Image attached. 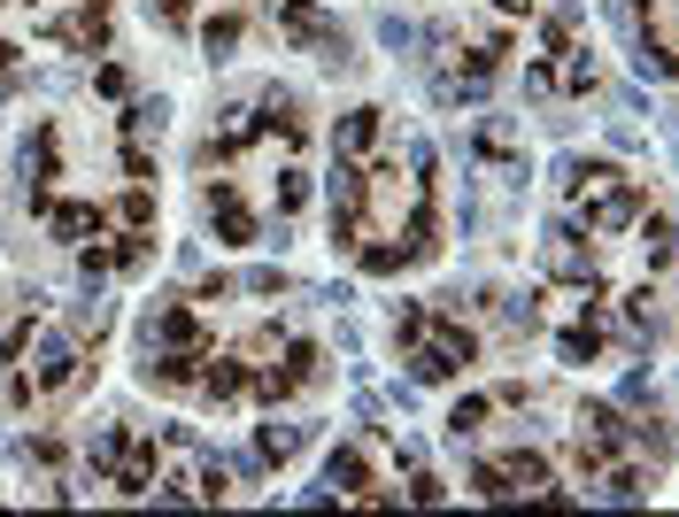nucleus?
I'll use <instances>...</instances> for the list:
<instances>
[{"instance_id": "f257e3e1", "label": "nucleus", "mask_w": 679, "mask_h": 517, "mask_svg": "<svg viewBox=\"0 0 679 517\" xmlns=\"http://www.w3.org/2000/svg\"><path fill=\"white\" fill-rule=\"evenodd\" d=\"M278 31H286L302 54H317L325 70H355V39L325 16V0H278Z\"/></svg>"}, {"instance_id": "f03ea898", "label": "nucleus", "mask_w": 679, "mask_h": 517, "mask_svg": "<svg viewBox=\"0 0 679 517\" xmlns=\"http://www.w3.org/2000/svg\"><path fill=\"white\" fill-rule=\"evenodd\" d=\"M78 378V341L70 333H31V386L39 394H62Z\"/></svg>"}, {"instance_id": "7ed1b4c3", "label": "nucleus", "mask_w": 679, "mask_h": 517, "mask_svg": "<svg viewBox=\"0 0 679 517\" xmlns=\"http://www.w3.org/2000/svg\"><path fill=\"white\" fill-rule=\"evenodd\" d=\"M140 341H148V355H163V347H209V333H201V317L185 302H155L148 325H140Z\"/></svg>"}, {"instance_id": "20e7f679", "label": "nucleus", "mask_w": 679, "mask_h": 517, "mask_svg": "<svg viewBox=\"0 0 679 517\" xmlns=\"http://www.w3.org/2000/svg\"><path fill=\"white\" fill-rule=\"evenodd\" d=\"M54 47H70V54H101L109 47V0H85L78 16H62V23H39Z\"/></svg>"}, {"instance_id": "39448f33", "label": "nucleus", "mask_w": 679, "mask_h": 517, "mask_svg": "<svg viewBox=\"0 0 679 517\" xmlns=\"http://www.w3.org/2000/svg\"><path fill=\"white\" fill-rule=\"evenodd\" d=\"M540 263H548V278H571V286H587V278H595V247H579V224H548Z\"/></svg>"}, {"instance_id": "423d86ee", "label": "nucleus", "mask_w": 679, "mask_h": 517, "mask_svg": "<svg viewBox=\"0 0 679 517\" xmlns=\"http://www.w3.org/2000/svg\"><path fill=\"white\" fill-rule=\"evenodd\" d=\"M317 371H325V355H317L310 341H294V347H286V363H271V371L255 378V394H263V402H286V394H294V386H310Z\"/></svg>"}, {"instance_id": "0eeeda50", "label": "nucleus", "mask_w": 679, "mask_h": 517, "mask_svg": "<svg viewBox=\"0 0 679 517\" xmlns=\"http://www.w3.org/2000/svg\"><path fill=\"white\" fill-rule=\"evenodd\" d=\"M39 216H47V232H54L62 247H78V240H93V232L109 224L101 201H39Z\"/></svg>"}, {"instance_id": "6e6552de", "label": "nucleus", "mask_w": 679, "mask_h": 517, "mask_svg": "<svg viewBox=\"0 0 679 517\" xmlns=\"http://www.w3.org/2000/svg\"><path fill=\"white\" fill-rule=\"evenodd\" d=\"M325 495H363V503H386V495L371 487V456H363V448H333V456H325Z\"/></svg>"}, {"instance_id": "1a4fd4ad", "label": "nucleus", "mask_w": 679, "mask_h": 517, "mask_svg": "<svg viewBox=\"0 0 679 517\" xmlns=\"http://www.w3.org/2000/svg\"><path fill=\"white\" fill-rule=\"evenodd\" d=\"M16 171H23V193H31V209L47 201V178H54V132L39 124L23 148H16Z\"/></svg>"}, {"instance_id": "9d476101", "label": "nucleus", "mask_w": 679, "mask_h": 517, "mask_svg": "<svg viewBox=\"0 0 679 517\" xmlns=\"http://www.w3.org/2000/svg\"><path fill=\"white\" fill-rule=\"evenodd\" d=\"M263 132H278L286 148H302V140H310V116H302V93L271 85V93H263Z\"/></svg>"}, {"instance_id": "9b49d317", "label": "nucleus", "mask_w": 679, "mask_h": 517, "mask_svg": "<svg viewBox=\"0 0 679 517\" xmlns=\"http://www.w3.org/2000/svg\"><path fill=\"white\" fill-rule=\"evenodd\" d=\"M634 209H641V185H618V178H610V185L587 201V224H595V232H626Z\"/></svg>"}, {"instance_id": "f8f14e48", "label": "nucleus", "mask_w": 679, "mask_h": 517, "mask_svg": "<svg viewBox=\"0 0 679 517\" xmlns=\"http://www.w3.org/2000/svg\"><path fill=\"white\" fill-rule=\"evenodd\" d=\"M201 201H209V224H216L224 240H255V216H247V201H240L232 185H209Z\"/></svg>"}, {"instance_id": "ddd939ff", "label": "nucleus", "mask_w": 679, "mask_h": 517, "mask_svg": "<svg viewBox=\"0 0 679 517\" xmlns=\"http://www.w3.org/2000/svg\"><path fill=\"white\" fill-rule=\"evenodd\" d=\"M610 163H595V155H564V163H556V185H564V193H571V201H587V193H602V185H610Z\"/></svg>"}, {"instance_id": "4468645a", "label": "nucleus", "mask_w": 679, "mask_h": 517, "mask_svg": "<svg viewBox=\"0 0 679 517\" xmlns=\"http://www.w3.org/2000/svg\"><path fill=\"white\" fill-rule=\"evenodd\" d=\"M402 255H409V263H433V255H440V224H433V209H425V201H409V224H402Z\"/></svg>"}, {"instance_id": "2eb2a0df", "label": "nucleus", "mask_w": 679, "mask_h": 517, "mask_svg": "<svg viewBox=\"0 0 679 517\" xmlns=\"http://www.w3.org/2000/svg\"><path fill=\"white\" fill-rule=\"evenodd\" d=\"M333 148L363 163V155L378 148V109H347V116H340V132H333Z\"/></svg>"}, {"instance_id": "dca6fc26", "label": "nucleus", "mask_w": 679, "mask_h": 517, "mask_svg": "<svg viewBox=\"0 0 679 517\" xmlns=\"http://www.w3.org/2000/svg\"><path fill=\"white\" fill-rule=\"evenodd\" d=\"M509 479V495H540L548 487V456H533V448H509V456H495Z\"/></svg>"}, {"instance_id": "f3484780", "label": "nucleus", "mask_w": 679, "mask_h": 517, "mask_svg": "<svg viewBox=\"0 0 679 517\" xmlns=\"http://www.w3.org/2000/svg\"><path fill=\"white\" fill-rule=\"evenodd\" d=\"M626 325H634V341H641V333H657V341H665V294L634 286V294H626Z\"/></svg>"}, {"instance_id": "a211bd4d", "label": "nucleus", "mask_w": 679, "mask_h": 517, "mask_svg": "<svg viewBox=\"0 0 679 517\" xmlns=\"http://www.w3.org/2000/svg\"><path fill=\"white\" fill-rule=\"evenodd\" d=\"M579 440H595V448H618V440H626L618 409H610V402H587V409H579Z\"/></svg>"}, {"instance_id": "6ab92c4d", "label": "nucleus", "mask_w": 679, "mask_h": 517, "mask_svg": "<svg viewBox=\"0 0 679 517\" xmlns=\"http://www.w3.org/2000/svg\"><path fill=\"white\" fill-rule=\"evenodd\" d=\"M302 440H310V425H278V417H271V425L255 433V456H263V464H286Z\"/></svg>"}, {"instance_id": "aec40b11", "label": "nucleus", "mask_w": 679, "mask_h": 517, "mask_svg": "<svg viewBox=\"0 0 679 517\" xmlns=\"http://www.w3.org/2000/svg\"><path fill=\"white\" fill-rule=\"evenodd\" d=\"M456 371H464V363L440 355L433 341H417V355H409V378H417V386H440V378H456Z\"/></svg>"}, {"instance_id": "412c9836", "label": "nucleus", "mask_w": 679, "mask_h": 517, "mask_svg": "<svg viewBox=\"0 0 679 517\" xmlns=\"http://www.w3.org/2000/svg\"><path fill=\"white\" fill-rule=\"evenodd\" d=\"M163 124H170L163 93H155V101H132V109H124V132H132V140H163Z\"/></svg>"}, {"instance_id": "4be33fe9", "label": "nucleus", "mask_w": 679, "mask_h": 517, "mask_svg": "<svg viewBox=\"0 0 679 517\" xmlns=\"http://www.w3.org/2000/svg\"><path fill=\"white\" fill-rule=\"evenodd\" d=\"M425 333H433V347H440V355H456V363H472V355H479L472 325H456V317H440V325H425Z\"/></svg>"}, {"instance_id": "5701e85b", "label": "nucleus", "mask_w": 679, "mask_h": 517, "mask_svg": "<svg viewBox=\"0 0 679 517\" xmlns=\"http://www.w3.org/2000/svg\"><path fill=\"white\" fill-rule=\"evenodd\" d=\"M595 347H602V325H595V310H587V325H571V333L556 341V355H564V363H595Z\"/></svg>"}, {"instance_id": "b1692460", "label": "nucleus", "mask_w": 679, "mask_h": 517, "mask_svg": "<svg viewBox=\"0 0 679 517\" xmlns=\"http://www.w3.org/2000/svg\"><path fill=\"white\" fill-rule=\"evenodd\" d=\"M378 39H386L394 54H417V47H425V23H409V16H378Z\"/></svg>"}, {"instance_id": "393cba45", "label": "nucleus", "mask_w": 679, "mask_h": 517, "mask_svg": "<svg viewBox=\"0 0 679 517\" xmlns=\"http://www.w3.org/2000/svg\"><path fill=\"white\" fill-rule=\"evenodd\" d=\"M487 409H495V402H487V394H464V402H456V409H448V433H456V440H472V433H479V425H487Z\"/></svg>"}, {"instance_id": "a878e982", "label": "nucleus", "mask_w": 679, "mask_h": 517, "mask_svg": "<svg viewBox=\"0 0 679 517\" xmlns=\"http://www.w3.org/2000/svg\"><path fill=\"white\" fill-rule=\"evenodd\" d=\"M641 247H649V263H657V271L672 263V216H665V209H657V216L641 224Z\"/></svg>"}, {"instance_id": "bb28decb", "label": "nucleus", "mask_w": 679, "mask_h": 517, "mask_svg": "<svg viewBox=\"0 0 679 517\" xmlns=\"http://www.w3.org/2000/svg\"><path fill=\"white\" fill-rule=\"evenodd\" d=\"M355 255H363V271H371V278H394V271L409 263V255H402V247H386V240H371V247L355 240Z\"/></svg>"}, {"instance_id": "cd10ccee", "label": "nucleus", "mask_w": 679, "mask_h": 517, "mask_svg": "<svg viewBox=\"0 0 679 517\" xmlns=\"http://www.w3.org/2000/svg\"><path fill=\"white\" fill-rule=\"evenodd\" d=\"M201 386H209L216 402H232V394H247V371H240V363H209V371H201Z\"/></svg>"}, {"instance_id": "c85d7f7f", "label": "nucleus", "mask_w": 679, "mask_h": 517, "mask_svg": "<svg viewBox=\"0 0 679 517\" xmlns=\"http://www.w3.org/2000/svg\"><path fill=\"white\" fill-rule=\"evenodd\" d=\"M201 47H209V54L224 62V54L240 47V16H209V31H201Z\"/></svg>"}, {"instance_id": "c756f323", "label": "nucleus", "mask_w": 679, "mask_h": 517, "mask_svg": "<svg viewBox=\"0 0 679 517\" xmlns=\"http://www.w3.org/2000/svg\"><path fill=\"white\" fill-rule=\"evenodd\" d=\"M116 224H124V232H140V224H155V201H148V185H132V193L116 201Z\"/></svg>"}, {"instance_id": "7c9ffc66", "label": "nucleus", "mask_w": 679, "mask_h": 517, "mask_svg": "<svg viewBox=\"0 0 679 517\" xmlns=\"http://www.w3.org/2000/svg\"><path fill=\"white\" fill-rule=\"evenodd\" d=\"M116 325V310L101 302V286H85V302H78V333H109Z\"/></svg>"}, {"instance_id": "2f4dec72", "label": "nucleus", "mask_w": 679, "mask_h": 517, "mask_svg": "<svg viewBox=\"0 0 679 517\" xmlns=\"http://www.w3.org/2000/svg\"><path fill=\"white\" fill-rule=\"evenodd\" d=\"M571 23H579V8H556V16L540 23V39H548V54H571Z\"/></svg>"}, {"instance_id": "473e14b6", "label": "nucleus", "mask_w": 679, "mask_h": 517, "mask_svg": "<svg viewBox=\"0 0 679 517\" xmlns=\"http://www.w3.org/2000/svg\"><path fill=\"white\" fill-rule=\"evenodd\" d=\"M116 464H124V433L101 425V433H93V472H116Z\"/></svg>"}, {"instance_id": "72a5a7b5", "label": "nucleus", "mask_w": 679, "mask_h": 517, "mask_svg": "<svg viewBox=\"0 0 679 517\" xmlns=\"http://www.w3.org/2000/svg\"><path fill=\"white\" fill-rule=\"evenodd\" d=\"M503 317L517 325V333H533V325H540V294H533V286H525V294H509V302H503Z\"/></svg>"}, {"instance_id": "f704fd0d", "label": "nucleus", "mask_w": 679, "mask_h": 517, "mask_svg": "<svg viewBox=\"0 0 679 517\" xmlns=\"http://www.w3.org/2000/svg\"><path fill=\"white\" fill-rule=\"evenodd\" d=\"M148 247H155V240H148V224H140V232H124V240H116V271H140V263H148Z\"/></svg>"}, {"instance_id": "c9c22d12", "label": "nucleus", "mask_w": 679, "mask_h": 517, "mask_svg": "<svg viewBox=\"0 0 679 517\" xmlns=\"http://www.w3.org/2000/svg\"><path fill=\"white\" fill-rule=\"evenodd\" d=\"M472 495H487V503H503V495H509L503 464H472Z\"/></svg>"}, {"instance_id": "e433bc0d", "label": "nucleus", "mask_w": 679, "mask_h": 517, "mask_svg": "<svg viewBox=\"0 0 679 517\" xmlns=\"http://www.w3.org/2000/svg\"><path fill=\"white\" fill-rule=\"evenodd\" d=\"M302 201H310V178H302V171H278V216H294Z\"/></svg>"}, {"instance_id": "4c0bfd02", "label": "nucleus", "mask_w": 679, "mask_h": 517, "mask_svg": "<svg viewBox=\"0 0 679 517\" xmlns=\"http://www.w3.org/2000/svg\"><path fill=\"white\" fill-rule=\"evenodd\" d=\"M31 347V317H0V363Z\"/></svg>"}, {"instance_id": "58836bf2", "label": "nucleus", "mask_w": 679, "mask_h": 517, "mask_svg": "<svg viewBox=\"0 0 679 517\" xmlns=\"http://www.w3.org/2000/svg\"><path fill=\"white\" fill-rule=\"evenodd\" d=\"M78 271H85V286H101V278L116 271V247H85V255H78Z\"/></svg>"}, {"instance_id": "ea45409f", "label": "nucleus", "mask_w": 679, "mask_h": 517, "mask_svg": "<svg viewBox=\"0 0 679 517\" xmlns=\"http://www.w3.org/2000/svg\"><path fill=\"white\" fill-rule=\"evenodd\" d=\"M479 148H487V155H509V148H517V132H509L503 116H487V124H479Z\"/></svg>"}, {"instance_id": "a19ab883", "label": "nucleus", "mask_w": 679, "mask_h": 517, "mask_svg": "<svg viewBox=\"0 0 679 517\" xmlns=\"http://www.w3.org/2000/svg\"><path fill=\"white\" fill-rule=\"evenodd\" d=\"M564 85H571V93H595L602 78H595V62H587V54H571V62H564Z\"/></svg>"}, {"instance_id": "79ce46f5", "label": "nucleus", "mask_w": 679, "mask_h": 517, "mask_svg": "<svg viewBox=\"0 0 679 517\" xmlns=\"http://www.w3.org/2000/svg\"><path fill=\"white\" fill-rule=\"evenodd\" d=\"M124 171H132V185H148V178H155V155H148V140H132V148H124Z\"/></svg>"}, {"instance_id": "37998d69", "label": "nucleus", "mask_w": 679, "mask_h": 517, "mask_svg": "<svg viewBox=\"0 0 679 517\" xmlns=\"http://www.w3.org/2000/svg\"><path fill=\"white\" fill-rule=\"evenodd\" d=\"M525 93L548 101V93H556V70H548V62H525Z\"/></svg>"}, {"instance_id": "c03bdc74", "label": "nucleus", "mask_w": 679, "mask_h": 517, "mask_svg": "<svg viewBox=\"0 0 679 517\" xmlns=\"http://www.w3.org/2000/svg\"><path fill=\"white\" fill-rule=\"evenodd\" d=\"M634 440H641V448H649V456H672V433H665V425H649V417H641V425H634Z\"/></svg>"}, {"instance_id": "a18cd8bd", "label": "nucleus", "mask_w": 679, "mask_h": 517, "mask_svg": "<svg viewBox=\"0 0 679 517\" xmlns=\"http://www.w3.org/2000/svg\"><path fill=\"white\" fill-rule=\"evenodd\" d=\"M394 341H402V347L425 341V310H402V317H394Z\"/></svg>"}, {"instance_id": "49530a36", "label": "nucleus", "mask_w": 679, "mask_h": 517, "mask_svg": "<svg viewBox=\"0 0 679 517\" xmlns=\"http://www.w3.org/2000/svg\"><path fill=\"white\" fill-rule=\"evenodd\" d=\"M240 286H247V294H286V271H247Z\"/></svg>"}, {"instance_id": "de8ad7c7", "label": "nucleus", "mask_w": 679, "mask_h": 517, "mask_svg": "<svg viewBox=\"0 0 679 517\" xmlns=\"http://www.w3.org/2000/svg\"><path fill=\"white\" fill-rule=\"evenodd\" d=\"M148 16H155V23H185V16H193V0H148Z\"/></svg>"}, {"instance_id": "09e8293b", "label": "nucleus", "mask_w": 679, "mask_h": 517, "mask_svg": "<svg viewBox=\"0 0 679 517\" xmlns=\"http://www.w3.org/2000/svg\"><path fill=\"white\" fill-rule=\"evenodd\" d=\"M31 85H39V93H70V85H78V70H39Z\"/></svg>"}, {"instance_id": "8fccbe9b", "label": "nucleus", "mask_w": 679, "mask_h": 517, "mask_svg": "<svg viewBox=\"0 0 679 517\" xmlns=\"http://www.w3.org/2000/svg\"><path fill=\"white\" fill-rule=\"evenodd\" d=\"M440 495H448V487H440L433 472H417V479H409V503H440Z\"/></svg>"}, {"instance_id": "3c124183", "label": "nucleus", "mask_w": 679, "mask_h": 517, "mask_svg": "<svg viewBox=\"0 0 679 517\" xmlns=\"http://www.w3.org/2000/svg\"><path fill=\"white\" fill-rule=\"evenodd\" d=\"M16 54H23V47H8V39H0V85L16 78Z\"/></svg>"}, {"instance_id": "603ef678", "label": "nucleus", "mask_w": 679, "mask_h": 517, "mask_svg": "<svg viewBox=\"0 0 679 517\" xmlns=\"http://www.w3.org/2000/svg\"><path fill=\"white\" fill-rule=\"evenodd\" d=\"M503 8H509V16H525V8H533V0H503Z\"/></svg>"}]
</instances>
